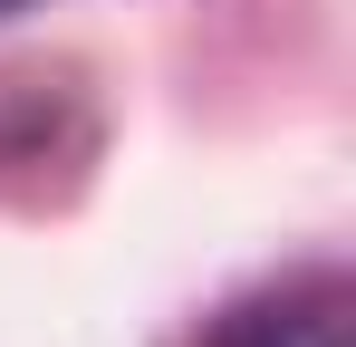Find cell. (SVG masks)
Returning a JSON list of instances; mask_svg holds the SVG:
<instances>
[{"label": "cell", "mask_w": 356, "mask_h": 347, "mask_svg": "<svg viewBox=\"0 0 356 347\" xmlns=\"http://www.w3.org/2000/svg\"><path fill=\"white\" fill-rule=\"evenodd\" d=\"M212 347H356V289L327 261L280 270L270 289H250L212 318Z\"/></svg>", "instance_id": "6da1fadb"}, {"label": "cell", "mask_w": 356, "mask_h": 347, "mask_svg": "<svg viewBox=\"0 0 356 347\" xmlns=\"http://www.w3.org/2000/svg\"><path fill=\"white\" fill-rule=\"evenodd\" d=\"M0 10H10V0H0Z\"/></svg>", "instance_id": "7a4b0ae2"}]
</instances>
